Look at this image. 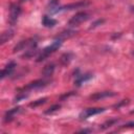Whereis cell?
I'll return each mask as SVG.
<instances>
[{
	"mask_svg": "<svg viewBox=\"0 0 134 134\" xmlns=\"http://www.w3.org/2000/svg\"><path fill=\"white\" fill-rule=\"evenodd\" d=\"M87 5H89L88 1H79V2L70 3V4L64 5L62 7H59L58 12H60V10H70V9H75V8H82V7H85Z\"/></svg>",
	"mask_w": 134,
	"mask_h": 134,
	"instance_id": "obj_7",
	"label": "cell"
},
{
	"mask_svg": "<svg viewBox=\"0 0 134 134\" xmlns=\"http://www.w3.org/2000/svg\"><path fill=\"white\" fill-rule=\"evenodd\" d=\"M80 132H81V133H88V132H91V130H87V129H84V130H81Z\"/></svg>",
	"mask_w": 134,
	"mask_h": 134,
	"instance_id": "obj_26",
	"label": "cell"
},
{
	"mask_svg": "<svg viewBox=\"0 0 134 134\" xmlns=\"http://www.w3.org/2000/svg\"><path fill=\"white\" fill-rule=\"evenodd\" d=\"M91 77H92V74H90V73H87V74H79V75L75 76L74 85H76V86H81L84 82L90 80Z\"/></svg>",
	"mask_w": 134,
	"mask_h": 134,
	"instance_id": "obj_13",
	"label": "cell"
},
{
	"mask_svg": "<svg viewBox=\"0 0 134 134\" xmlns=\"http://www.w3.org/2000/svg\"><path fill=\"white\" fill-rule=\"evenodd\" d=\"M46 100H47V97L39 98V99H37V100H35V102L30 103V104H29V107H31V108H37L38 106H41V105L45 104V103H46Z\"/></svg>",
	"mask_w": 134,
	"mask_h": 134,
	"instance_id": "obj_19",
	"label": "cell"
},
{
	"mask_svg": "<svg viewBox=\"0 0 134 134\" xmlns=\"http://www.w3.org/2000/svg\"><path fill=\"white\" fill-rule=\"evenodd\" d=\"M61 45H62V41L60 40V39H58V40H55L51 45H49V46H47V47H45L42 51H41V53L38 55V58H37V62H42V61H44V60H46L51 53H53L55 50H58L60 47H61Z\"/></svg>",
	"mask_w": 134,
	"mask_h": 134,
	"instance_id": "obj_1",
	"label": "cell"
},
{
	"mask_svg": "<svg viewBox=\"0 0 134 134\" xmlns=\"http://www.w3.org/2000/svg\"><path fill=\"white\" fill-rule=\"evenodd\" d=\"M24 1H26V0H20V2H24Z\"/></svg>",
	"mask_w": 134,
	"mask_h": 134,
	"instance_id": "obj_27",
	"label": "cell"
},
{
	"mask_svg": "<svg viewBox=\"0 0 134 134\" xmlns=\"http://www.w3.org/2000/svg\"><path fill=\"white\" fill-rule=\"evenodd\" d=\"M76 34V31L75 30H71V29H67V30H64V31H62L58 37H57V39H66V38H70V37H72V36H74Z\"/></svg>",
	"mask_w": 134,
	"mask_h": 134,
	"instance_id": "obj_16",
	"label": "cell"
},
{
	"mask_svg": "<svg viewBox=\"0 0 134 134\" xmlns=\"http://www.w3.org/2000/svg\"><path fill=\"white\" fill-rule=\"evenodd\" d=\"M72 53H70V52H66V53H64L62 57H61V59H60V62H61V64L62 65H67V64H69V62L71 61V59H72Z\"/></svg>",
	"mask_w": 134,
	"mask_h": 134,
	"instance_id": "obj_17",
	"label": "cell"
},
{
	"mask_svg": "<svg viewBox=\"0 0 134 134\" xmlns=\"http://www.w3.org/2000/svg\"><path fill=\"white\" fill-rule=\"evenodd\" d=\"M61 108V106L60 105H58V104H55V105H53V106H51V107H49L47 110H45V114H51V113H53V112H55V111H58L59 109Z\"/></svg>",
	"mask_w": 134,
	"mask_h": 134,
	"instance_id": "obj_20",
	"label": "cell"
},
{
	"mask_svg": "<svg viewBox=\"0 0 134 134\" xmlns=\"http://www.w3.org/2000/svg\"><path fill=\"white\" fill-rule=\"evenodd\" d=\"M38 53V48H37V44L31 45L30 47L27 48V50H25V53L22 55L23 59H30L34 55H36Z\"/></svg>",
	"mask_w": 134,
	"mask_h": 134,
	"instance_id": "obj_12",
	"label": "cell"
},
{
	"mask_svg": "<svg viewBox=\"0 0 134 134\" xmlns=\"http://www.w3.org/2000/svg\"><path fill=\"white\" fill-rule=\"evenodd\" d=\"M74 94V92L73 91H71V92H69V93H66V94H64V95H62L61 96V99H65L66 97H69L70 95H73Z\"/></svg>",
	"mask_w": 134,
	"mask_h": 134,
	"instance_id": "obj_25",
	"label": "cell"
},
{
	"mask_svg": "<svg viewBox=\"0 0 134 134\" xmlns=\"http://www.w3.org/2000/svg\"><path fill=\"white\" fill-rule=\"evenodd\" d=\"M48 84H49V81L48 80H45V79L36 80V81H32V82L28 83L26 86L18 89V93L27 92L29 90H35V89H41V88H44L45 86H47Z\"/></svg>",
	"mask_w": 134,
	"mask_h": 134,
	"instance_id": "obj_2",
	"label": "cell"
},
{
	"mask_svg": "<svg viewBox=\"0 0 134 134\" xmlns=\"http://www.w3.org/2000/svg\"><path fill=\"white\" fill-rule=\"evenodd\" d=\"M89 19V15L86 13V12H80L77 14H75L74 16H72L70 18V20L68 21V25L70 27H73V26H77L80 25L81 23L85 22L86 20Z\"/></svg>",
	"mask_w": 134,
	"mask_h": 134,
	"instance_id": "obj_3",
	"label": "cell"
},
{
	"mask_svg": "<svg viewBox=\"0 0 134 134\" xmlns=\"http://www.w3.org/2000/svg\"><path fill=\"white\" fill-rule=\"evenodd\" d=\"M37 44V41H36V38H30V39H26V40H22L20 41L13 49L14 52H18L20 50H24L25 48H28L30 47L31 45H35Z\"/></svg>",
	"mask_w": 134,
	"mask_h": 134,
	"instance_id": "obj_4",
	"label": "cell"
},
{
	"mask_svg": "<svg viewBox=\"0 0 134 134\" xmlns=\"http://www.w3.org/2000/svg\"><path fill=\"white\" fill-rule=\"evenodd\" d=\"M131 113H132V114H133V113H134V110H132V111H131Z\"/></svg>",
	"mask_w": 134,
	"mask_h": 134,
	"instance_id": "obj_28",
	"label": "cell"
},
{
	"mask_svg": "<svg viewBox=\"0 0 134 134\" xmlns=\"http://www.w3.org/2000/svg\"><path fill=\"white\" fill-rule=\"evenodd\" d=\"M14 37V30L13 29H6L1 34V44L3 45L8 40H10Z\"/></svg>",
	"mask_w": 134,
	"mask_h": 134,
	"instance_id": "obj_14",
	"label": "cell"
},
{
	"mask_svg": "<svg viewBox=\"0 0 134 134\" xmlns=\"http://www.w3.org/2000/svg\"><path fill=\"white\" fill-rule=\"evenodd\" d=\"M134 127V121H131V122H128L124 126H121V128H133Z\"/></svg>",
	"mask_w": 134,
	"mask_h": 134,
	"instance_id": "obj_24",
	"label": "cell"
},
{
	"mask_svg": "<svg viewBox=\"0 0 134 134\" xmlns=\"http://www.w3.org/2000/svg\"><path fill=\"white\" fill-rule=\"evenodd\" d=\"M106 109L105 108H88V109H85L81 112L80 114V118L81 119H86L92 115H95V114H98V113H102L104 112Z\"/></svg>",
	"mask_w": 134,
	"mask_h": 134,
	"instance_id": "obj_6",
	"label": "cell"
},
{
	"mask_svg": "<svg viewBox=\"0 0 134 134\" xmlns=\"http://www.w3.org/2000/svg\"><path fill=\"white\" fill-rule=\"evenodd\" d=\"M54 68H55V66L53 63H49V64L45 65L43 70H42V75L44 77H50L54 71Z\"/></svg>",
	"mask_w": 134,
	"mask_h": 134,
	"instance_id": "obj_11",
	"label": "cell"
},
{
	"mask_svg": "<svg viewBox=\"0 0 134 134\" xmlns=\"http://www.w3.org/2000/svg\"><path fill=\"white\" fill-rule=\"evenodd\" d=\"M117 121H118V119H117V118H112V119H109V120H107L106 122H104V124L100 126V129H102V130H106V129H108V128L112 127L113 125H115Z\"/></svg>",
	"mask_w": 134,
	"mask_h": 134,
	"instance_id": "obj_18",
	"label": "cell"
},
{
	"mask_svg": "<svg viewBox=\"0 0 134 134\" xmlns=\"http://www.w3.org/2000/svg\"><path fill=\"white\" fill-rule=\"evenodd\" d=\"M128 103H129V99H122V100H121V102H119L118 104H116V105H114V108H117V109H118V108H119L120 106H124V105H127Z\"/></svg>",
	"mask_w": 134,
	"mask_h": 134,
	"instance_id": "obj_22",
	"label": "cell"
},
{
	"mask_svg": "<svg viewBox=\"0 0 134 134\" xmlns=\"http://www.w3.org/2000/svg\"><path fill=\"white\" fill-rule=\"evenodd\" d=\"M115 95H116V93L113 91H100V92H96L94 94H91L89 98L92 100H99V99H103L106 97H112Z\"/></svg>",
	"mask_w": 134,
	"mask_h": 134,
	"instance_id": "obj_8",
	"label": "cell"
},
{
	"mask_svg": "<svg viewBox=\"0 0 134 134\" xmlns=\"http://www.w3.org/2000/svg\"><path fill=\"white\" fill-rule=\"evenodd\" d=\"M105 22V20L104 19H102V20H97L96 22H94L93 24H92V26H91V28L92 27H96V26H98V25H100V24H103Z\"/></svg>",
	"mask_w": 134,
	"mask_h": 134,
	"instance_id": "obj_23",
	"label": "cell"
},
{
	"mask_svg": "<svg viewBox=\"0 0 134 134\" xmlns=\"http://www.w3.org/2000/svg\"><path fill=\"white\" fill-rule=\"evenodd\" d=\"M16 63L15 62H9L3 69H2V71H1V79H4V77H6V76H9V75H12L13 74V72H14V70H15V68H16Z\"/></svg>",
	"mask_w": 134,
	"mask_h": 134,
	"instance_id": "obj_10",
	"label": "cell"
},
{
	"mask_svg": "<svg viewBox=\"0 0 134 134\" xmlns=\"http://www.w3.org/2000/svg\"><path fill=\"white\" fill-rule=\"evenodd\" d=\"M20 94V93H19ZM27 97V94H25V93H23V94H20V95H18L17 97H15V99H14V103H18V102H21L22 99H24V98H26Z\"/></svg>",
	"mask_w": 134,
	"mask_h": 134,
	"instance_id": "obj_21",
	"label": "cell"
},
{
	"mask_svg": "<svg viewBox=\"0 0 134 134\" xmlns=\"http://www.w3.org/2000/svg\"><path fill=\"white\" fill-rule=\"evenodd\" d=\"M42 23L45 27H53L57 24V21L52 18H49L48 16H44L42 19Z\"/></svg>",
	"mask_w": 134,
	"mask_h": 134,
	"instance_id": "obj_15",
	"label": "cell"
},
{
	"mask_svg": "<svg viewBox=\"0 0 134 134\" xmlns=\"http://www.w3.org/2000/svg\"><path fill=\"white\" fill-rule=\"evenodd\" d=\"M9 12H10V14H9V23H10V25H14L17 22L19 16L21 14V7L17 4H12L10 8H9Z\"/></svg>",
	"mask_w": 134,
	"mask_h": 134,
	"instance_id": "obj_5",
	"label": "cell"
},
{
	"mask_svg": "<svg viewBox=\"0 0 134 134\" xmlns=\"http://www.w3.org/2000/svg\"><path fill=\"white\" fill-rule=\"evenodd\" d=\"M21 111V107H16L13 109H9L8 111L5 112L4 116H3V121L4 122H9L14 119V117L16 116V114H18Z\"/></svg>",
	"mask_w": 134,
	"mask_h": 134,
	"instance_id": "obj_9",
	"label": "cell"
}]
</instances>
